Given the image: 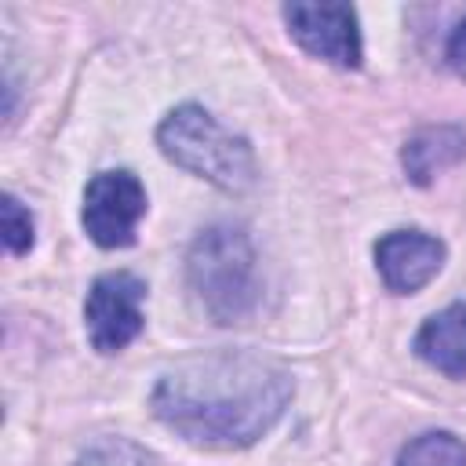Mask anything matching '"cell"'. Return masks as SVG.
I'll return each instance as SVG.
<instances>
[{"label":"cell","mask_w":466,"mask_h":466,"mask_svg":"<svg viewBox=\"0 0 466 466\" xmlns=\"http://www.w3.org/2000/svg\"><path fill=\"white\" fill-rule=\"evenodd\" d=\"M291 371L255 350H211L178 360L153 386V415L200 448H248L291 404Z\"/></svg>","instance_id":"1"},{"label":"cell","mask_w":466,"mask_h":466,"mask_svg":"<svg viewBox=\"0 0 466 466\" xmlns=\"http://www.w3.org/2000/svg\"><path fill=\"white\" fill-rule=\"evenodd\" d=\"M157 146L171 164H178L182 171H189L226 193L251 189L255 171H258L248 138L222 127L200 106L171 109L157 127Z\"/></svg>","instance_id":"2"},{"label":"cell","mask_w":466,"mask_h":466,"mask_svg":"<svg viewBox=\"0 0 466 466\" xmlns=\"http://www.w3.org/2000/svg\"><path fill=\"white\" fill-rule=\"evenodd\" d=\"M186 277L204 313L215 324H237L251 313L258 299L255 284V248L240 226L204 229L186 258Z\"/></svg>","instance_id":"3"},{"label":"cell","mask_w":466,"mask_h":466,"mask_svg":"<svg viewBox=\"0 0 466 466\" xmlns=\"http://www.w3.org/2000/svg\"><path fill=\"white\" fill-rule=\"evenodd\" d=\"M146 215V186L131 171H98L84 189L80 222L98 248H127Z\"/></svg>","instance_id":"4"},{"label":"cell","mask_w":466,"mask_h":466,"mask_svg":"<svg viewBox=\"0 0 466 466\" xmlns=\"http://www.w3.org/2000/svg\"><path fill=\"white\" fill-rule=\"evenodd\" d=\"M142 299H146V284L127 269L102 273L91 284L87 302H84V324L98 353H120L131 339H138Z\"/></svg>","instance_id":"5"},{"label":"cell","mask_w":466,"mask_h":466,"mask_svg":"<svg viewBox=\"0 0 466 466\" xmlns=\"http://www.w3.org/2000/svg\"><path fill=\"white\" fill-rule=\"evenodd\" d=\"M284 22L309 55L342 69L360 66V29L350 4H288Z\"/></svg>","instance_id":"6"},{"label":"cell","mask_w":466,"mask_h":466,"mask_svg":"<svg viewBox=\"0 0 466 466\" xmlns=\"http://www.w3.org/2000/svg\"><path fill=\"white\" fill-rule=\"evenodd\" d=\"M375 266L390 291L411 295L426 288L444 266V244L422 229H393L375 244Z\"/></svg>","instance_id":"7"},{"label":"cell","mask_w":466,"mask_h":466,"mask_svg":"<svg viewBox=\"0 0 466 466\" xmlns=\"http://www.w3.org/2000/svg\"><path fill=\"white\" fill-rule=\"evenodd\" d=\"M415 353L430 368L451 379H462L466 375V302H451L448 309L433 313L415 335Z\"/></svg>","instance_id":"8"},{"label":"cell","mask_w":466,"mask_h":466,"mask_svg":"<svg viewBox=\"0 0 466 466\" xmlns=\"http://www.w3.org/2000/svg\"><path fill=\"white\" fill-rule=\"evenodd\" d=\"M466 157V131L451 127V124H437V127H422L419 135H411L400 149V164L408 171L411 182L426 186L433 182L444 167L459 164Z\"/></svg>","instance_id":"9"},{"label":"cell","mask_w":466,"mask_h":466,"mask_svg":"<svg viewBox=\"0 0 466 466\" xmlns=\"http://www.w3.org/2000/svg\"><path fill=\"white\" fill-rule=\"evenodd\" d=\"M397 466H466V444L448 430H430L400 448Z\"/></svg>","instance_id":"10"},{"label":"cell","mask_w":466,"mask_h":466,"mask_svg":"<svg viewBox=\"0 0 466 466\" xmlns=\"http://www.w3.org/2000/svg\"><path fill=\"white\" fill-rule=\"evenodd\" d=\"M0 218H4V244L11 255H25L33 248V215L18 197H4L0 204Z\"/></svg>","instance_id":"11"},{"label":"cell","mask_w":466,"mask_h":466,"mask_svg":"<svg viewBox=\"0 0 466 466\" xmlns=\"http://www.w3.org/2000/svg\"><path fill=\"white\" fill-rule=\"evenodd\" d=\"M76 466H149V459L131 441L113 437V441H102V444L87 448Z\"/></svg>","instance_id":"12"},{"label":"cell","mask_w":466,"mask_h":466,"mask_svg":"<svg viewBox=\"0 0 466 466\" xmlns=\"http://www.w3.org/2000/svg\"><path fill=\"white\" fill-rule=\"evenodd\" d=\"M448 66L466 80V15L459 18V25L448 36Z\"/></svg>","instance_id":"13"}]
</instances>
